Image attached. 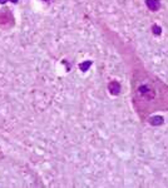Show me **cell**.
Returning <instances> with one entry per match:
<instances>
[{
    "label": "cell",
    "mask_w": 168,
    "mask_h": 188,
    "mask_svg": "<svg viewBox=\"0 0 168 188\" xmlns=\"http://www.w3.org/2000/svg\"><path fill=\"white\" fill-rule=\"evenodd\" d=\"M163 121L164 119L161 117V115H156V117L149 118V123L152 125H161V124H163Z\"/></svg>",
    "instance_id": "4"
},
{
    "label": "cell",
    "mask_w": 168,
    "mask_h": 188,
    "mask_svg": "<svg viewBox=\"0 0 168 188\" xmlns=\"http://www.w3.org/2000/svg\"><path fill=\"white\" fill-rule=\"evenodd\" d=\"M8 0H0V4H4V3H6Z\"/></svg>",
    "instance_id": "7"
},
{
    "label": "cell",
    "mask_w": 168,
    "mask_h": 188,
    "mask_svg": "<svg viewBox=\"0 0 168 188\" xmlns=\"http://www.w3.org/2000/svg\"><path fill=\"white\" fill-rule=\"evenodd\" d=\"M139 92H140V94H143V95H148L149 98H152L154 95V92L150 89L149 87H147V85H142V87L139 88Z\"/></svg>",
    "instance_id": "3"
},
{
    "label": "cell",
    "mask_w": 168,
    "mask_h": 188,
    "mask_svg": "<svg viewBox=\"0 0 168 188\" xmlns=\"http://www.w3.org/2000/svg\"><path fill=\"white\" fill-rule=\"evenodd\" d=\"M146 4L149 8V10H152V11H157V10L161 8L159 0H146Z\"/></svg>",
    "instance_id": "2"
},
{
    "label": "cell",
    "mask_w": 168,
    "mask_h": 188,
    "mask_svg": "<svg viewBox=\"0 0 168 188\" xmlns=\"http://www.w3.org/2000/svg\"><path fill=\"white\" fill-rule=\"evenodd\" d=\"M152 30H153V33H154V34H157V35H159V34L162 33V32H161L162 29H161L158 25H153V26H152Z\"/></svg>",
    "instance_id": "6"
},
{
    "label": "cell",
    "mask_w": 168,
    "mask_h": 188,
    "mask_svg": "<svg viewBox=\"0 0 168 188\" xmlns=\"http://www.w3.org/2000/svg\"><path fill=\"white\" fill-rule=\"evenodd\" d=\"M10 1H13V3H18V0H10Z\"/></svg>",
    "instance_id": "8"
},
{
    "label": "cell",
    "mask_w": 168,
    "mask_h": 188,
    "mask_svg": "<svg viewBox=\"0 0 168 188\" xmlns=\"http://www.w3.org/2000/svg\"><path fill=\"white\" fill-rule=\"evenodd\" d=\"M108 89H109V92H111L112 94L117 95V94H119V92H121V84H119L117 80H113V82L109 83Z\"/></svg>",
    "instance_id": "1"
},
{
    "label": "cell",
    "mask_w": 168,
    "mask_h": 188,
    "mask_svg": "<svg viewBox=\"0 0 168 188\" xmlns=\"http://www.w3.org/2000/svg\"><path fill=\"white\" fill-rule=\"evenodd\" d=\"M90 65H92V61L90 60H87V61H84V63H80L79 64V68H80V70L85 71V70L89 69V67H90Z\"/></svg>",
    "instance_id": "5"
}]
</instances>
